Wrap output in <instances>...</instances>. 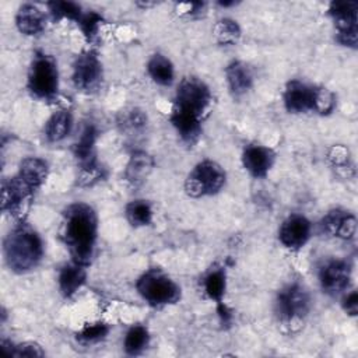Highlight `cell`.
Wrapping results in <instances>:
<instances>
[{
  "label": "cell",
  "instance_id": "1",
  "mask_svg": "<svg viewBox=\"0 0 358 358\" xmlns=\"http://www.w3.org/2000/svg\"><path fill=\"white\" fill-rule=\"evenodd\" d=\"M63 238L74 263L85 266L91 262L96 239V215L88 204L76 203L66 210Z\"/></svg>",
  "mask_w": 358,
  "mask_h": 358
},
{
  "label": "cell",
  "instance_id": "2",
  "mask_svg": "<svg viewBox=\"0 0 358 358\" xmlns=\"http://www.w3.org/2000/svg\"><path fill=\"white\" fill-rule=\"evenodd\" d=\"M42 253L43 248L39 235L25 224L10 231L4 241L6 262L15 273H25L34 268Z\"/></svg>",
  "mask_w": 358,
  "mask_h": 358
},
{
  "label": "cell",
  "instance_id": "3",
  "mask_svg": "<svg viewBox=\"0 0 358 358\" xmlns=\"http://www.w3.org/2000/svg\"><path fill=\"white\" fill-rule=\"evenodd\" d=\"M137 291L148 303L154 306L175 303L180 298V288L178 284L155 268L144 273L138 278Z\"/></svg>",
  "mask_w": 358,
  "mask_h": 358
},
{
  "label": "cell",
  "instance_id": "4",
  "mask_svg": "<svg viewBox=\"0 0 358 358\" xmlns=\"http://www.w3.org/2000/svg\"><path fill=\"white\" fill-rule=\"evenodd\" d=\"M210 101L211 94L208 87L203 81L194 77H189L185 78L178 88L173 112L200 120Z\"/></svg>",
  "mask_w": 358,
  "mask_h": 358
},
{
  "label": "cell",
  "instance_id": "5",
  "mask_svg": "<svg viewBox=\"0 0 358 358\" xmlns=\"http://www.w3.org/2000/svg\"><path fill=\"white\" fill-rule=\"evenodd\" d=\"M57 87L59 74L55 60L43 53L36 55L29 70L28 88L35 96L50 99L56 95Z\"/></svg>",
  "mask_w": 358,
  "mask_h": 358
},
{
  "label": "cell",
  "instance_id": "6",
  "mask_svg": "<svg viewBox=\"0 0 358 358\" xmlns=\"http://www.w3.org/2000/svg\"><path fill=\"white\" fill-rule=\"evenodd\" d=\"M225 183V172L214 161H203L196 165L186 179L185 189L192 197L217 193Z\"/></svg>",
  "mask_w": 358,
  "mask_h": 358
},
{
  "label": "cell",
  "instance_id": "7",
  "mask_svg": "<svg viewBox=\"0 0 358 358\" xmlns=\"http://www.w3.org/2000/svg\"><path fill=\"white\" fill-rule=\"evenodd\" d=\"M357 11L358 4L355 1L338 0L330 4L329 13L338 29L337 39L341 45L357 46Z\"/></svg>",
  "mask_w": 358,
  "mask_h": 358
},
{
  "label": "cell",
  "instance_id": "8",
  "mask_svg": "<svg viewBox=\"0 0 358 358\" xmlns=\"http://www.w3.org/2000/svg\"><path fill=\"white\" fill-rule=\"evenodd\" d=\"M309 310V295L298 284H292L280 291L277 298V312L282 320L303 317Z\"/></svg>",
  "mask_w": 358,
  "mask_h": 358
},
{
  "label": "cell",
  "instance_id": "9",
  "mask_svg": "<svg viewBox=\"0 0 358 358\" xmlns=\"http://www.w3.org/2000/svg\"><path fill=\"white\" fill-rule=\"evenodd\" d=\"M102 80V66L98 57L92 53H84L77 57L74 63L73 81L81 91H94Z\"/></svg>",
  "mask_w": 358,
  "mask_h": 358
},
{
  "label": "cell",
  "instance_id": "10",
  "mask_svg": "<svg viewBox=\"0 0 358 358\" xmlns=\"http://www.w3.org/2000/svg\"><path fill=\"white\" fill-rule=\"evenodd\" d=\"M351 270L343 260H330L319 271L322 288L331 295L344 291L350 282Z\"/></svg>",
  "mask_w": 358,
  "mask_h": 358
},
{
  "label": "cell",
  "instance_id": "11",
  "mask_svg": "<svg viewBox=\"0 0 358 358\" xmlns=\"http://www.w3.org/2000/svg\"><path fill=\"white\" fill-rule=\"evenodd\" d=\"M35 190L31 189L18 175L3 182L1 190V207L8 210L11 214L21 213L24 210V203L29 200Z\"/></svg>",
  "mask_w": 358,
  "mask_h": 358
},
{
  "label": "cell",
  "instance_id": "12",
  "mask_svg": "<svg viewBox=\"0 0 358 358\" xmlns=\"http://www.w3.org/2000/svg\"><path fill=\"white\" fill-rule=\"evenodd\" d=\"M316 87L308 85L301 81H289L284 92V103L288 112L301 113L313 110Z\"/></svg>",
  "mask_w": 358,
  "mask_h": 358
},
{
  "label": "cell",
  "instance_id": "13",
  "mask_svg": "<svg viewBox=\"0 0 358 358\" xmlns=\"http://www.w3.org/2000/svg\"><path fill=\"white\" fill-rule=\"evenodd\" d=\"M320 227H322V231L330 236L351 239L355 235L357 221L351 213L337 208V210L329 211L323 217Z\"/></svg>",
  "mask_w": 358,
  "mask_h": 358
},
{
  "label": "cell",
  "instance_id": "14",
  "mask_svg": "<svg viewBox=\"0 0 358 358\" xmlns=\"http://www.w3.org/2000/svg\"><path fill=\"white\" fill-rule=\"evenodd\" d=\"M310 234V222L302 215L288 217L280 228V241L289 249H298L303 246Z\"/></svg>",
  "mask_w": 358,
  "mask_h": 358
},
{
  "label": "cell",
  "instance_id": "15",
  "mask_svg": "<svg viewBox=\"0 0 358 358\" xmlns=\"http://www.w3.org/2000/svg\"><path fill=\"white\" fill-rule=\"evenodd\" d=\"M242 161L245 168L256 178H262L264 176L273 162H274V152L270 148H266L263 145H248L243 151L242 155Z\"/></svg>",
  "mask_w": 358,
  "mask_h": 358
},
{
  "label": "cell",
  "instance_id": "16",
  "mask_svg": "<svg viewBox=\"0 0 358 358\" xmlns=\"http://www.w3.org/2000/svg\"><path fill=\"white\" fill-rule=\"evenodd\" d=\"M15 22L22 34L36 35L45 28V15L38 7L32 4H24L17 13Z\"/></svg>",
  "mask_w": 358,
  "mask_h": 358
},
{
  "label": "cell",
  "instance_id": "17",
  "mask_svg": "<svg viewBox=\"0 0 358 358\" xmlns=\"http://www.w3.org/2000/svg\"><path fill=\"white\" fill-rule=\"evenodd\" d=\"M18 176L34 190H36L48 176V165L41 158L29 157L20 164Z\"/></svg>",
  "mask_w": 358,
  "mask_h": 358
},
{
  "label": "cell",
  "instance_id": "18",
  "mask_svg": "<svg viewBox=\"0 0 358 358\" xmlns=\"http://www.w3.org/2000/svg\"><path fill=\"white\" fill-rule=\"evenodd\" d=\"M85 281V271L81 264H67L60 270L59 287L64 296L73 295Z\"/></svg>",
  "mask_w": 358,
  "mask_h": 358
},
{
  "label": "cell",
  "instance_id": "19",
  "mask_svg": "<svg viewBox=\"0 0 358 358\" xmlns=\"http://www.w3.org/2000/svg\"><path fill=\"white\" fill-rule=\"evenodd\" d=\"M227 80L229 84V88L234 94L241 95L246 92L252 85V74L246 64L242 62H232L227 70Z\"/></svg>",
  "mask_w": 358,
  "mask_h": 358
},
{
  "label": "cell",
  "instance_id": "20",
  "mask_svg": "<svg viewBox=\"0 0 358 358\" xmlns=\"http://www.w3.org/2000/svg\"><path fill=\"white\" fill-rule=\"evenodd\" d=\"M71 129V115L67 110L55 112L45 124L46 138L52 143L63 140Z\"/></svg>",
  "mask_w": 358,
  "mask_h": 358
},
{
  "label": "cell",
  "instance_id": "21",
  "mask_svg": "<svg viewBox=\"0 0 358 358\" xmlns=\"http://www.w3.org/2000/svg\"><path fill=\"white\" fill-rule=\"evenodd\" d=\"M152 159L145 152H134L126 168V178L129 182L138 185L151 172Z\"/></svg>",
  "mask_w": 358,
  "mask_h": 358
},
{
  "label": "cell",
  "instance_id": "22",
  "mask_svg": "<svg viewBox=\"0 0 358 358\" xmlns=\"http://www.w3.org/2000/svg\"><path fill=\"white\" fill-rule=\"evenodd\" d=\"M147 69L151 78L161 85H169L173 80L172 63L162 55H154L150 59Z\"/></svg>",
  "mask_w": 358,
  "mask_h": 358
},
{
  "label": "cell",
  "instance_id": "23",
  "mask_svg": "<svg viewBox=\"0 0 358 358\" xmlns=\"http://www.w3.org/2000/svg\"><path fill=\"white\" fill-rule=\"evenodd\" d=\"M126 217L134 227L148 225L152 218V210L145 200H134L127 204Z\"/></svg>",
  "mask_w": 358,
  "mask_h": 358
},
{
  "label": "cell",
  "instance_id": "24",
  "mask_svg": "<svg viewBox=\"0 0 358 358\" xmlns=\"http://www.w3.org/2000/svg\"><path fill=\"white\" fill-rule=\"evenodd\" d=\"M214 36L221 45H234L241 36V28L236 21L225 18L215 24Z\"/></svg>",
  "mask_w": 358,
  "mask_h": 358
},
{
  "label": "cell",
  "instance_id": "25",
  "mask_svg": "<svg viewBox=\"0 0 358 358\" xmlns=\"http://www.w3.org/2000/svg\"><path fill=\"white\" fill-rule=\"evenodd\" d=\"M147 343H148L147 329L137 324V326H133L127 331L126 338H124V350H126L127 354L136 355V354H138L140 351H143L145 348Z\"/></svg>",
  "mask_w": 358,
  "mask_h": 358
},
{
  "label": "cell",
  "instance_id": "26",
  "mask_svg": "<svg viewBox=\"0 0 358 358\" xmlns=\"http://www.w3.org/2000/svg\"><path fill=\"white\" fill-rule=\"evenodd\" d=\"M204 289L207 295L215 299L218 303L225 291V274L222 270H213L204 278Z\"/></svg>",
  "mask_w": 358,
  "mask_h": 358
},
{
  "label": "cell",
  "instance_id": "27",
  "mask_svg": "<svg viewBox=\"0 0 358 358\" xmlns=\"http://www.w3.org/2000/svg\"><path fill=\"white\" fill-rule=\"evenodd\" d=\"M53 18H69L80 21L81 18V7L71 1H52L48 4Z\"/></svg>",
  "mask_w": 358,
  "mask_h": 358
},
{
  "label": "cell",
  "instance_id": "28",
  "mask_svg": "<svg viewBox=\"0 0 358 358\" xmlns=\"http://www.w3.org/2000/svg\"><path fill=\"white\" fill-rule=\"evenodd\" d=\"M336 105L334 95L323 87H316L315 91V102H313V110L317 113H330Z\"/></svg>",
  "mask_w": 358,
  "mask_h": 358
},
{
  "label": "cell",
  "instance_id": "29",
  "mask_svg": "<svg viewBox=\"0 0 358 358\" xmlns=\"http://www.w3.org/2000/svg\"><path fill=\"white\" fill-rule=\"evenodd\" d=\"M108 331H109V329H108L106 324H103V323H92V324L85 326L77 334V338L84 341V343H96V341L105 338Z\"/></svg>",
  "mask_w": 358,
  "mask_h": 358
},
{
  "label": "cell",
  "instance_id": "30",
  "mask_svg": "<svg viewBox=\"0 0 358 358\" xmlns=\"http://www.w3.org/2000/svg\"><path fill=\"white\" fill-rule=\"evenodd\" d=\"M101 20L102 18L94 11H90V13L81 15L78 24H80V27H81V29H83V32L85 34L87 38H92L96 34Z\"/></svg>",
  "mask_w": 358,
  "mask_h": 358
},
{
  "label": "cell",
  "instance_id": "31",
  "mask_svg": "<svg viewBox=\"0 0 358 358\" xmlns=\"http://www.w3.org/2000/svg\"><path fill=\"white\" fill-rule=\"evenodd\" d=\"M14 357H42L43 351L36 343H24L13 348Z\"/></svg>",
  "mask_w": 358,
  "mask_h": 358
},
{
  "label": "cell",
  "instance_id": "32",
  "mask_svg": "<svg viewBox=\"0 0 358 358\" xmlns=\"http://www.w3.org/2000/svg\"><path fill=\"white\" fill-rule=\"evenodd\" d=\"M343 306H344V309H345L347 313H350V315H352V316L357 315V312H358V294H357V291L350 292V294L344 298Z\"/></svg>",
  "mask_w": 358,
  "mask_h": 358
}]
</instances>
